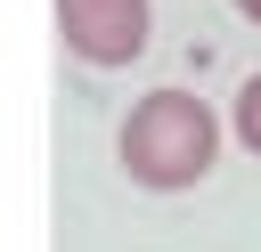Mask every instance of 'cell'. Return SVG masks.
Here are the masks:
<instances>
[{
	"instance_id": "cell-4",
	"label": "cell",
	"mask_w": 261,
	"mask_h": 252,
	"mask_svg": "<svg viewBox=\"0 0 261 252\" xmlns=\"http://www.w3.org/2000/svg\"><path fill=\"white\" fill-rule=\"evenodd\" d=\"M228 8H237V16H245V24H261V0H228Z\"/></svg>"
},
{
	"instance_id": "cell-2",
	"label": "cell",
	"mask_w": 261,
	"mask_h": 252,
	"mask_svg": "<svg viewBox=\"0 0 261 252\" xmlns=\"http://www.w3.org/2000/svg\"><path fill=\"white\" fill-rule=\"evenodd\" d=\"M155 0H57V41L82 65H130L147 49Z\"/></svg>"
},
{
	"instance_id": "cell-3",
	"label": "cell",
	"mask_w": 261,
	"mask_h": 252,
	"mask_svg": "<svg viewBox=\"0 0 261 252\" xmlns=\"http://www.w3.org/2000/svg\"><path fill=\"white\" fill-rule=\"evenodd\" d=\"M228 122H237V138H245V154H261V73L237 89V106H228Z\"/></svg>"
},
{
	"instance_id": "cell-1",
	"label": "cell",
	"mask_w": 261,
	"mask_h": 252,
	"mask_svg": "<svg viewBox=\"0 0 261 252\" xmlns=\"http://www.w3.org/2000/svg\"><path fill=\"white\" fill-rule=\"evenodd\" d=\"M122 171L155 195H179L212 171L220 154V114L196 98V89H147L130 114H122V138H114Z\"/></svg>"
}]
</instances>
